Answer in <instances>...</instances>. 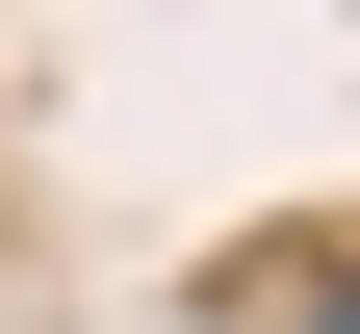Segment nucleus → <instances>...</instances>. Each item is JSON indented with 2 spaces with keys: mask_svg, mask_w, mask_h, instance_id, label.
Here are the masks:
<instances>
[{
  "mask_svg": "<svg viewBox=\"0 0 360 334\" xmlns=\"http://www.w3.org/2000/svg\"><path fill=\"white\" fill-rule=\"evenodd\" d=\"M335 283H360V257H335ZM309 334H360V309H309Z\"/></svg>",
  "mask_w": 360,
  "mask_h": 334,
  "instance_id": "nucleus-1",
  "label": "nucleus"
}]
</instances>
